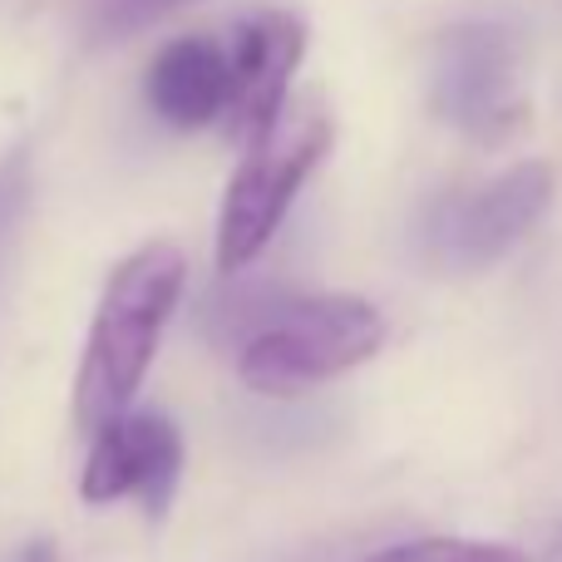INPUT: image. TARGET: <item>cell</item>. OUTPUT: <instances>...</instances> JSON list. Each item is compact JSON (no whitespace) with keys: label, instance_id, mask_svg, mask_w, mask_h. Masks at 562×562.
<instances>
[{"label":"cell","instance_id":"obj_9","mask_svg":"<svg viewBox=\"0 0 562 562\" xmlns=\"http://www.w3.org/2000/svg\"><path fill=\"white\" fill-rule=\"evenodd\" d=\"M286 296L291 291L267 286V281H247V286H233V291H213V296L203 301L207 340H217V346H243V340H252L257 330L277 316V306Z\"/></svg>","mask_w":562,"mask_h":562},{"label":"cell","instance_id":"obj_8","mask_svg":"<svg viewBox=\"0 0 562 562\" xmlns=\"http://www.w3.org/2000/svg\"><path fill=\"white\" fill-rule=\"evenodd\" d=\"M227 89H233V59L223 40L183 35L168 40L144 75V99L168 128H207L223 124Z\"/></svg>","mask_w":562,"mask_h":562},{"label":"cell","instance_id":"obj_5","mask_svg":"<svg viewBox=\"0 0 562 562\" xmlns=\"http://www.w3.org/2000/svg\"><path fill=\"white\" fill-rule=\"evenodd\" d=\"M548 203H553V168L518 164L488 188L439 198L419 223V247L445 272H479L498 262L518 237L533 233Z\"/></svg>","mask_w":562,"mask_h":562},{"label":"cell","instance_id":"obj_13","mask_svg":"<svg viewBox=\"0 0 562 562\" xmlns=\"http://www.w3.org/2000/svg\"><path fill=\"white\" fill-rule=\"evenodd\" d=\"M5 562H59V553H55V543H49V538H30V543H20Z\"/></svg>","mask_w":562,"mask_h":562},{"label":"cell","instance_id":"obj_6","mask_svg":"<svg viewBox=\"0 0 562 562\" xmlns=\"http://www.w3.org/2000/svg\"><path fill=\"white\" fill-rule=\"evenodd\" d=\"M183 429L164 409H124L94 429L79 494L85 504H138L148 518L173 508L178 479H183Z\"/></svg>","mask_w":562,"mask_h":562},{"label":"cell","instance_id":"obj_7","mask_svg":"<svg viewBox=\"0 0 562 562\" xmlns=\"http://www.w3.org/2000/svg\"><path fill=\"white\" fill-rule=\"evenodd\" d=\"M301 55H306V25L286 10H257V15L237 20L233 45H227L233 89H227L223 109V134L233 144L247 148L281 119Z\"/></svg>","mask_w":562,"mask_h":562},{"label":"cell","instance_id":"obj_10","mask_svg":"<svg viewBox=\"0 0 562 562\" xmlns=\"http://www.w3.org/2000/svg\"><path fill=\"white\" fill-rule=\"evenodd\" d=\"M183 5H193V0H89V45H124V40L144 35L148 25L168 20Z\"/></svg>","mask_w":562,"mask_h":562},{"label":"cell","instance_id":"obj_12","mask_svg":"<svg viewBox=\"0 0 562 562\" xmlns=\"http://www.w3.org/2000/svg\"><path fill=\"white\" fill-rule=\"evenodd\" d=\"M30 148L20 144V148H10L5 158H0V257H5V247H10V237H15V227H20V217H25V203H30Z\"/></svg>","mask_w":562,"mask_h":562},{"label":"cell","instance_id":"obj_3","mask_svg":"<svg viewBox=\"0 0 562 562\" xmlns=\"http://www.w3.org/2000/svg\"><path fill=\"white\" fill-rule=\"evenodd\" d=\"M330 148V114L316 99L281 109V119L267 134H257L243 148L233 183L223 193L217 213V272L233 277L277 237L286 207L296 203L301 183L316 173V164Z\"/></svg>","mask_w":562,"mask_h":562},{"label":"cell","instance_id":"obj_1","mask_svg":"<svg viewBox=\"0 0 562 562\" xmlns=\"http://www.w3.org/2000/svg\"><path fill=\"white\" fill-rule=\"evenodd\" d=\"M188 281V262L173 243H148L119 262L109 277L99 311L89 321V346L75 380V419L94 435L114 415H124L138 395L148 366L158 356L168 316L178 311Z\"/></svg>","mask_w":562,"mask_h":562},{"label":"cell","instance_id":"obj_4","mask_svg":"<svg viewBox=\"0 0 562 562\" xmlns=\"http://www.w3.org/2000/svg\"><path fill=\"white\" fill-rule=\"evenodd\" d=\"M429 104L449 128L504 144L528 119L518 94V35L498 20H469L445 30L429 75Z\"/></svg>","mask_w":562,"mask_h":562},{"label":"cell","instance_id":"obj_14","mask_svg":"<svg viewBox=\"0 0 562 562\" xmlns=\"http://www.w3.org/2000/svg\"><path fill=\"white\" fill-rule=\"evenodd\" d=\"M548 562H562V528H558V538H553V548H548Z\"/></svg>","mask_w":562,"mask_h":562},{"label":"cell","instance_id":"obj_2","mask_svg":"<svg viewBox=\"0 0 562 562\" xmlns=\"http://www.w3.org/2000/svg\"><path fill=\"white\" fill-rule=\"evenodd\" d=\"M385 346V316L366 296H296L237 346V375L257 395H301L366 366Z\"/></svg>","mask_w":562,"mask_h":562},{"label":"cell","instance_id":"obj_11","mask_svg":"<svg viewBox=\"0 0 562 562\" xmlns=\"http://www.w3.org/2000/svg\"><path fill=\"white\" fill-rule=\"evenodd\" d=\"M366 562H528L508 543H469V538H415V543H395L385 553Z\"/></svg>","mask_w":562,"mask_h":562}]
</instances>
